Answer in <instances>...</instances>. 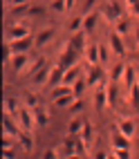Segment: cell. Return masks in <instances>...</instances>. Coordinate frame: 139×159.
Returning <instances> with one entry per match:
<instances>
[{
  "label": "cell",
  "mask_w": 139,
  "mask_h": 159,
  "mask_svg": "<svg viewBox=\"0 0 139 159\" xmlns=\"http://www.w3.org/2000/svg\"><path fill=\"white\" fill-rule=\"evenodd\" d=\"M70 31H72V34H76V31H81L83 29V16H74L72 20H70Z\"/></svg>",
  "instance_id": "cell-31"
},
{
  "label": "cell",
  "mask_w": 139,
  "mask_h": 159,
  "mask_svg": "<svg viewBox=\"0 0 139 159\" xmlns=\"http://www.w3.org/2000/svg\"><path fill=\"white\" fill-rule=\"evenodd\" d=\"M7 36H9V40H16V38H25V36H29V29H27V27H23V25H14V27H9Z\"/></svg>",
  "instance_id": "cell-19"
},
{
  "label": "cell",
  "mask_w": 139,
  "mask_h": 159,
  "mask_svg": "<svg viewBox=\"0 0 139 159\" xmlns=\"http://www.w3.org/2000/svg\"><path fill=\"white\" fill-rule=\"evenodd\" d=\"M5 110H7V114H14V116H18V112H20L18 99H16V97H7V99H5Z\"/></svg>",
  "instance_id": "cell-23"
},
{
  "label": "cell",
  "mask_w": 139,
  "mask_h": 159,
  "mask_svg": "<svg viewBox=\"0 0 139 159\" xmlns=\"http://www.w3.org/2000/svg\"><path fill=\"white\" fill-rule=\"evenodd\" d=\"M9 63H12V70H14L16 74H23V72L29 67V65H27V63H29V56H27V54H14Z\"/></svg>",
  "instance_id": "cell-11"
},
{
  "label": "cell",
  "mask_w": 139,
  "mask_h": 159,
  "mask_svg": "<svg viewBox=\"0 0 139 159\" xmlns=\"http://www.w3.org/2000/svg\"><path fill=\"white\" fill-rule=\"evenodd\" d=\"M123 72H126V65H123V63H117V65H112V67H110L108 79H110V81H114V83H119V81L123 79Z\"/></svg>",
  "instance_id": "cell-21"
},
{
  "label": "cell",
  "mask_w": 139,
  "mask_h": 159,
  "mask_svg": "<svg viewBox=\"0 0 139 159\" xmlns=\"http://www.w3.org/2000/svg\"><path fill=\"white\" fill-rule=\"evenodd\" d=\"M103 67L99 65V63H97V65H90V72H88V76H85V81H88V85L90 88H94V85H99V83L103 81Z\"/></svg>",
  "instance_id": "cell-7"
},
{
  "label": "cell",
  "mask_w": 139,
  "mask_h": 159,
  "mask_svg": "<svg viewBox=\"0 0 139 159\" xmlns=\"http://www.w3.org/2000/svg\"><path fill=\"white\" fill-rule=\"evenodd\" d=\"M97 23H99V11H90V14H83V29L92 34L97 29Z\"/></svg>",
  "instance_id": "cell-14"
},
{
  "label": "cell",
  "mask_w": 139,
  "mask_h": 159,
  "mask_svg": "<svg viewBox=\"0 0 139 159\" xmlns=\"http://www.w3.org/2000/svg\"><path fill=\"white\" fill-rule=\"evenodd\" d=\"M114 31H117L119 36H126L128 31H130V23H128L126 18H119V20L114 23Z\"/></svg>",
  "instance_id": "cell-27"
},
{
  "label": "cell",
  "mask_w": 139,
  "mask_h": 159,
  "mask_svg": "<svg viewBox=\"0 0 139 159\" xmlns=\"http://www.w3.org/2000/svg\"><path fill=\"white\" fill-rule=\"evenodd\" d=\"M65 159H85L83 155H76V152H74V155H70V157H65Z\"/></svg>",
  "instance_id": "cell-43"
},
{
  "label": "cell",
  "mask_w": 139,
  "mask_h": 159,
  "mask_svg": "<svg viewBox=\"0 0 139 159\" xmlns=\"http://www.w3.org/2000/svg\"><path fill=\"white\" fill-rule=\"evenodd\" d=\"M85 88H88V81H85V79H79V81L72 85V90H74V97H81V94L85 92Z\"/></svg>",
  "instance_id": "cell-33"
},
{
  "label": "cell",
  "mask_w": 139,
  "mask_h": 159,
  "mask_svg": "<svg viewBox=\"0 0 139 159\" xmlns=\"http://www.w3.org/2000/svg\"><path fill=\"white\" fill-rule=\"evenodd\" d=\"M117 128H119L123 134H128V137H135L137 123H135V119H130V116H121V119H119V123H117Z\"/></svg>",
  "instance_id": "cell-12"
},
{
  "label": "cell",
  "mask_w": 139,
  "mask_h": 159,
  "mask_svg": "<svg viewBox=\"0 0 139 159\" xmlns=\"http://www.w3.org/2000/svg\"><path fill=\"white\" fill-rule=\"evenodd\" d=\"M16 121L20 125V130H25V132H31V130H36L38 125H36V114H34V108H27V105H23L16 116Z\"/></svg>",
  "instance_id": "cell-1"
},
{
  "label": "cell",
  "mask_w": 139,
  "mask_h": 159,
  "mask_svg": "<svg viewBox=\"0 0 139 159\" xmlns=\"http://www.w3.org/2000/svg\"><path fill=\"white\" fill-rule=\"evenodd\" d=\"M16 141H18L20 146H23L27 152H31V150H34V139H31V134H29V132H25V130H23V132L18 134V139H16Z\"/></svg>",
  "instance_id": "cell-22"
},
{
  "label": "cell",
  "mask_w": 139,
  "mask_h": 159,
  "mask_svg": "<svg viewBox=\"0 0 139 159\" xmlns=\"http://www.w3.org/2000/svg\"><path fill=\"white\" fill-rule=\"evenodd\" d=\"M108 157H110V155H105L103 150H99L97 155H94V159H108Z\"/></svg>",
  "instance_id": "cell-42"
},
{
  "label": "cell",
  "mask_w": 139,
  "mask_h": 159,
  "mask_svg": "<svg viewBox=\"0 0 139 159\" xmlns=\"http://www.w3.org/2000/svg\"><path fill=\"white\" fill-rule=\"evenodd\" d=\"M9 47H12L14 54H27L31 47H36L34 43V36H25V38H16V40H9Z\"/></svg>",
  "instance_id": "cell-4"
},
{
  "label": "cell",
  "mask_w": 139,
  "mask_h": 159,
  "mask_svg": "<svg viewBox=\"0 0 139 159\" xmlns=\"http://www.w3.org/2000/svg\"><path fill=\"white\" fill-rule=\"evenodd\" d=\"M88 31L85 29H81V31H76V34H72L67 40H70V49H74V52H79V54H85V49H88Z\"/></svg>",
  "instance_id": "cell-3"
},
{
  "label": "cell",
  "mask_w": 139,
  "mask_h": 159,
  "mask_svg": "<svg viewBox=\"0 0 139 159\" xmlns=\"http://www.w3.org/2000/svg\"><path fill=\"white\" fill-rule=\"evenodd\" d=\"M94 2H97V0H88V2H85V7H83V14H90V11H94Z\"/></svg>",
  "instance_id": "cell-40"
},
{
  "label": "cell",
  "mask_w": 139,
  "mask_h": 159,
  "mask_svg": "<svg viewBox=\"0 0 139 159\" xmlns=\"http://www.w3.org/2000/svg\"><path fill=\"white\" fill-rule=\"evenodd\" d=\"M49 9H52L54 14H58V16L67 14V5H65V0H52V2H49Z\"/></svg>",
  "instance_id": "cell-26"
},
{
  "label": "cell",
  "mask_w": 139,
  "mask_h": 159,
  "mask_svg": "<svg viewBox=\"0 0 139 159\" xmlns=\"http://www.w3.org/2000/svg\"><path fill=\"white\" fill-rule=\"evenodd\" d=\"M128 97H130V103H132V108L139 110V81H135L130 88H128Z\"/></svg>",
  "instance_id": "cell-24"
},
{
  "label": "cell",
  "mask_w": 139,
  "mask_h": 159,
  "mask_svg": "<svg viewBox=\"0 0 139 159\" xmlns=\"http://www.w3.org/2000/svg\"><path fill=\"white\" fill-rule=\"evenodd\" d=\"M65 5H67V11H72V9L76 7V0H65Z\"/></svg>",
  "instance_id": "cell-41"
},
{
  "label": "cell",
  "mask_w": 139,
  "mask_h": 159,
  "mask_svg": "<svg viewBox=\"0 0 139 159\" xmlns=\"http://www.w3.org/2000/svg\"><path fill=\"white\" fill-rule=\"evenodd\" d=\"M5 2H7V5H9V2H12V0H5Z\"/></svg>",
  "instance_id": "cell-45"
},
{
  "label": "cell",
  "mask_w": 139,
  "mask_h": 159,
  "mask_svg": "<svg viewBox=\"0 0 139 159\" xmlns=\"http://www.w3.org/2000/svg\"><path fill=\"white\" fill-rule=\"evenodd\" d=\"M34 114H36V125H38V128H43V125L49 123V114L43 108H34Z\"/></svg>",
  "instance_id": "cell-25"
},
{
  "label": "cell",
  "mask_w": 139,
  "mask_h": 159,
  "mask_svg": "<svg viewBox=\"0 0 139 159\" xmlns=\"http://www.w3.org/2000/svg\"><path fill=\"white\" fill-rule=\"evenodd\" d=\"M135 43H137V47H139V27H137V31H135Z\"/></svg>",
  "instance_id": "cell-44"
},
{
  "label": "cell",
  "mask_w": 139,
  "mask_h": 159,
  "mask_svg": "<svg viewBox=\"0 0 139 159\" xmlns=\"http://www.w3.org/2000/svg\"><path fill=\"white\" fill-rule=\"evenodd\" d=\"M108 105H110V101H108V90L97 85V92H94V108H97L99 112H103Z\"/></svg>",
  "instance_id": "cell-10"
},
{
  "label": "cell",
  "mask_w": 139,
  "mask_h": 159,
  "mask_svg": "<svg viewBox=\"0 0 139 159\" xmlns=\"http://www.w3.org/2000/svg\"><path fill=\"white\" fill-rule=\"evenodd\" d=\"M130 139H132V137L123 134V132H121L119 128H117V130H112V134H110L112 148H132V146H130Z\"/></svg>",
  "instance_id": "cell-8"
},
{
  "label": "cell",
  "mask_w": 139,
  "mask_h": 159,
  "mask_svg": "<svg viewBox=\"0 0 139 159\" xmlns=\"http://www.w3.org/2000/svg\"><path fill=\"white\" fill-rule=\"evenodd\" d=\"M101 47L99 45H90L88 49H85V56H88V63H90V65H97V63L101 61Z\"/></svg>",
  "instance_id": "cell-20"
},
{
  "label": "cell",
  "mask_w": 139,
  "mask_h": 159,
  "mask_svg": "<svg viewBox=\"0 0 139 159\" xmlns=\"http://www.w3.org/2000/svg\"><path fill=\"white\" fill-rule=\"evenodd\" d=\"M108 43H110V49L114 52L117 56H126V45H123V36H119L117 31L108 36Z\"/></svg>",
  "instance_id": "cell-6"
},
{
  "label": "cell",
  "mask_w": 139,
  "mask_h": 159,
  "mask_svg": "<svg viewBox=\"0 0 139 159\" xmlns=\"http://www.w3.org/2000/svg\"><path fill=\"white\" fill-rule=\"evenodd\" d=\"M65 94H74V90H72V85H65V83H61V85L52 88L49 99H52V101H56V99H61V97H65Z\"/></svg>",
  "instance_id": "cell-17"
},
{
  "label": "cell",
  "mask_w": 139,
  "mask_h": 159,
  "mask_svg": "<svg viewBox=\"0 0 139 159\" xmlns=\"http://www.w3.org/2000/svg\"><path fill=\"white\" fill-rule=\"evenodd\" d=\"M117 159H132L130 155V148H114V152H112Z\"/></svg>",
  "instance_id": "cell-34"
},
{
  "label": "cell",
  "mask_w": 139,
  "mask_h": 159,
  "mask_svg": "<svg viewBox=\"0 0 139 159\" xmlns=\"http://www.w3.org/2000/svg\"><path fill=\"white\" fill-rule=\"evenodd\" d=\"M47 79H49V67H47V65L43 67V70H38L34 76H29L31 85H47Z\"/></svg>",
  "instance_id": "cell-15"
},
{
  "label": "cell",
  "mask_w": 139,
  "mask_h": 159,
  "mask_svg": "<svg viewBox=\"0 0 139 159\" xmlns=\"http://www.w3.org/2000/svg\"><path fill=\"white\" fill-rule=\"evenodd\" d=\"M54 27H45V29H40L38 34L34 36V43H36V47H45L47 43H52V38H54Z\"/></svg>",
  "instance_id": "cell-9"
},
{
  "label": "cell",
  "mask_w": 139,
  "mask_h": 159,
  "mask_svg": "<svg viewBox=\"0 0 139 159\" xmlns=\"http://www.w3.org/2000/svg\"><path fill=\"white\" fill-rule=\"evenodd\" d=\"M74 99H79V97H74V94H65V97H61V99L52 101V103H54L56 108H70V105L74 103Z\"/></svg>",
  "instance_id": "cell-28"
},
{
  "label": "cell",
  "mask_w": 139,
  "mask_h": 159,
  "mask_svg": "<svg viewBox=\"0 0 139 159\" xmlns=\"http://www.w3.org/2000/svg\"><path fill=\"white\" fill-rule=\"evenodd\" d=\"M40 159H58V152H56V148H47L45 152H43Z\"/></svg>",
  "instance_id": "cell-38"
},
{
  "label": "cell",
  "mask_w": 139,
  "mask_h": 159,
  "mask_svg": "<svg viewBox=\"0 0 139 159\" xmlns=\"http://www.w3.org/2000/svg\"><path fill=\"white\" fill-rule=\"evenodd\" d=\"M43 67H45V58H38V61H34V63H31V65H29L25 72L29 74V76H34V74H36L38 70H43Z\"/></svg>",
  "instance_id": "cell-32"
},
{
  "label": "cell",
  "mask_w": 139,
  "mask_h": 159,
  "mask_svg": "<svg viewBox=\"0 0 139 159\" xmlns=\"http://www.w3.org/2000/svg\"><path fill=\"white\" fill-rule=\"evenodd\" d=\"M23 5H29V0H12V2H9V7H12V9L23 7Z\"/></svg>",
  "instance_id": "cell-39"
},
{
  "label": "cell",
  "mask_w": 139,
  "mask_h": 159,
  "mask_svg": "<svg viewBox=\"0 0 139 159\" xmlns=\"http://www.w3.org/2000/svg\"><path fill=\"white\" fill-rule=\"evenodd\" d=\"M79 74H81V67H79V65H74V67L65 70V74H63V83H65V85H74V83L81 79Z\"/></svg>",
  "instance_id": "cell-16"
},
{
  "label": "cell",
  "mask_w": 139,
  "mask_h": 159,
  "mask_svg": "<svg viewBox=\"0 0 139 159\" xmlns=\"http://www.w3.org/2000/svg\"><path fill=\"white\" fill-rule=\"evenodd\" d=\"M126 5H128V9L139 18V0H126Z\"/></svg>",
  "instance_id": "cell-36"
},
{
  "label": "cell",
  "mask_w": 139,
  "mask_h": 159,
  "mask_svg": "<svg viewBox=\"0 0 139 159\" xmlns=\"http://www.w3.org/2000/svg\"><path fill=\"white\" fill-rule=\"evenodd\" d=\"M83 125H85V121L81 119L79 114H74V116H72V121H70V125H67V134L79 137V134H81V130H83Z\"/></svg>",
  "instance_id": "cell-18"
},
{
  "label": "cell",
  "mask_w": 139,
  "mask_h": 159,
  "mask_svg": "<svg viewBox=\"0 0 139 159\" xmlns=\"http://www.w3.org/2000/svg\"><path fill=\"white\" fill-rule=\"evenodd\" d=\"M135 81H137V76H135V67H132V65H126V72H123V83H126V88H130Z\"/></svg>",
  "instance_id": "cell-29"
},
{
  "label": "cell",
  "mask_w": 139,
  "mask_h": 159,
  "mask_svg": "<svg viewBox=\"0 0 139 159\" xmlns=\"http://www.w3.org/2000/svg\"><path fill=\"white\" fill-rule=\"evenodd\" d=\"M101 16L108 20V23H117L119 18H123V7L117 2V0H108V2L101 7Z\"/></svg>",
  "instance_id": "cell-2"
},
{
  "label": "cell",
  "mask_w": 139,
  "mask_h": 159,
  "mask_svg": "<svg viewBox=\"0 0 139 159\" xmlns=\"http://www.w3.org/2000/svg\"><path fill=\"white\" fill-rule=\"evenodd\" d=\"M76 56H81L79 52H74V49H65V52H61V56H58V63L56 65L65 72V70H70V67H74L76 65Z\"/></svg>",
  "instance_id": "cell-5"
},
{
  "label": "cell",
  "mask_w": 139,
  "mask_h": 159,
  "mask_svg": "<svg viewBox=\"0 0 139 159\" xmlns=\"http://www.w3.org/2000/svg\"><path fill=\"white\" fill-rule=\"evenodd\" d=\"M23 105H27V108H38V97H36L34 92H25Z\"/></svg>",
  "instance_id": "cell-30"
},
{
  "label": "cell",
  "mask_w": 139,
  "mask_h": 159,
  "mask_svg": "<svg viewBox=\"0 0 139 159\" xmlns=\"http://www.w3.org/2000/svg\"><path fill=\"white\" fill-rule=\"evenodd\" d=\"M81 137H83V139L88 141V143L92 141V125H90L88 121H85V125H83V130H81Z\"/></svg>",
  "instance_id": "cell-35"
},
{
  "label": "cell",
  "mask_w": 139,
  "mask_h": 159,
  "mask_svg": "<svg viewBox=\"0 0 139 159\" xmlns=\"http://www.w3.org/2000/svg\"><path fill=\"white\" fill-rule=\"evenodd\" d=\"M72 114H79V110H83V101L81 99H74V103L70 105V108H67Z\"/></svg>",
  "instance_id": "cell-37"
},
{
  "label": "cell",
  "mask_w": 139,
  "mask_h": 159,
  "mask_svg": "<svg viewBox=\"0 0 139 159\" xmlns=\"http://www.w3.org/2000/svg\"><path fill=\"white\" fill-rule=\"evenodd\" d=\"M63 74H65V72H63L58 65H52L49 67V79H47V88H56V85H61V83H63Z\"/></svg>",
  "instance_id": "cell-13"
}]
</instances>
